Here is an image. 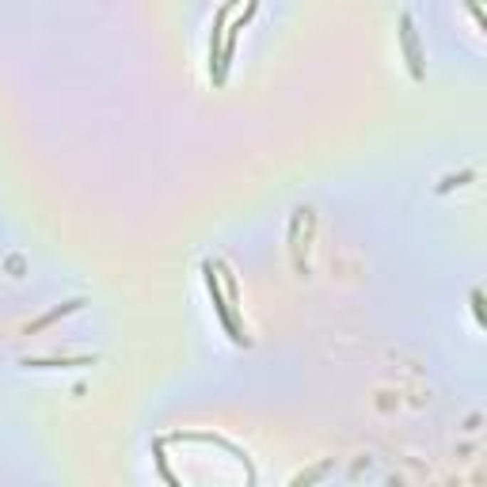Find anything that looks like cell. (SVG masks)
<instances>
[{
    "label": "cell",
    "mask_w": 487,
    "mask_h": 487,
    "mask_svg": "<svg viewBox=\"0 0 487 487\" xmlns=\"http://www.w3.org/2000/svg\"><path fill=\"white\" fill-rule=\"evenodd\" d=\"M202 274H206V290H209V297H214V305H217V316H221V324L229 328L232 342H236V347H248V339H244V331H240V324H236V316H232V308L225 305V297H221V286H217L214 263H202Z\"/></svg>",
    "instance_id": "obj_1"
},
{
    "label": "cell",
    "mask_w": 487,
    "mask_h": 487,
    "mask_svg": "<svg viewBox=\"0 0 487 487\" xmlns=\"http://www.w3.org/2000/svg\"><path fill=\"white\" fill-rule=\"evenodd\" d=\"M400 42H404V53H407V61H412V76L415 80H423V53H419V35H415V23H412V16H400Z\"/></svg>",
    "instance_id": "obj_2"
},
{
    "label": "cell",
    "mask_w": 487,
    "mask_h": 487,
    "mask_svg": "<svg viewBox=\"0 0 487 487\" xmlns=\"http://www.w3.org/2000/svg\"><path fill=\"white\" fill-rule=\"evenodd\" d=\"M27 370H73V365H95V358H23Z\"/></svg>",
    "instance_id": "obj_3"
},
{
    "label": "cell",
    "mask_w": 487,
    "mask_h": 487,
    "mask_svg": "<svg viewBox=\"0 0 487 487\" xmlns=\"http://www.w3.org/2000/svg\"><path fill=\"white\" fill-rule=\"evenodd\" d=\"M76 308H84V301H80V297H76V301H69V305H61V308H53V313H46V316H38L35 324H27V328H23V335H35V331H42V328H50L53 320L69 316V313H76Z\"/></svg>",
    "instance_id": "obj_4"
},
{
    "label": "cell",
    "mask_w": 487,
    "mask_h": 487,
    "mask_svg": "<svg viewBox=\"0 0 487 487\" xmlns=\"http://www.w3.org/2000/svg\"><path fill=\"white\" fill-rule=\"evenodd\" d=\"M476 179V172H461V175H446V179L438 183V191H453V187H461V183H468Z\"/></svg>",
    "instance_id": "obj_5"
},
{
    "label": "cell",
    "mask_w": 487,
    "mask_h": 487,
    "mask_svg": "<svg viewBox=\"0 0 487 487\" xmlns=\"http://www.w3.org/2000/svg\"><path fill=\"white\" fill-rule=\"evenodd\" d=\"M324 472H328V464H320V468H313V472H301L293 483H308V480H316V476H324Z\"/></svg>",
    "instance_id": "obj_6"
},
{
    "label": "cell",
    "mask_w": 487,
    "mask_h": 487,
    "mask_svg": "<svg viewBox=\"0 0 487 487\" xmlns=\"http://www.w3.org/2000/svg\"><path fill=\"white\" fill-rule=\"evenodd\" d=\"M468 8H472V16H476V23L487 27V16H483V8H480V0H468Z\"/></svg>",
    "instance_id": "obj_7"
},
{
    "label": "cell",
    "mask_w": 487,
    "mask_h": 487,
    "mask_svg": "<svg viewBox=\"0 0 487 487\" xmlns=\"http://www.w3.org/2000/svg\"><path fill=\"white\" fill-rule=\"evenodd\" d=\"M472 308H476V320L483 324V293H480V290L472 293Z\"/></svg>",
    "instance_id": "obj_8"
}]
</instances>
